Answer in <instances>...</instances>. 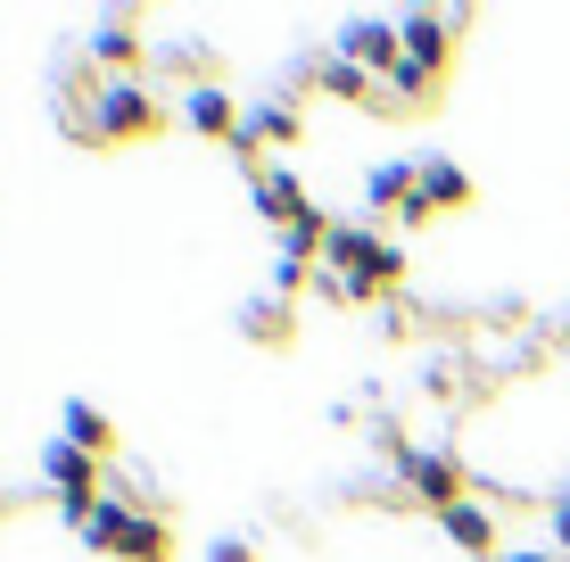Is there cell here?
<instances>
[{"label":"cell","mask_w":570,"mask_h":562,"mask_svg":"<svg viewBox=\"0 0 570 562\" xmlns=\"http://www.w3.org/2000/svg\"><path fill=\"white\" fill-rule=\"evenodd\" d=\"M75 530H83L100 554H125V562H166V521H149V513L116 505V496L83 505V513H75Z\"/></svg>","instance_id":"cell-1"},{"label":"cell","mask_w":570,"mask_h":562,"mask_svg":"<svg viewBox=\"0 0 570 562\" xmlns=\"http://www.w3.org/2000/svg\"><path fill=\"white\" fill-rule=\"evenodd\" d=\"M42 480L67 496V521L83 513V505H100V455L67 447V438H58V447H42Z\"/></svg>","instance_id":"cell-2"},{"label":"cell","mask_w":570,"mask_h":562,"mask_svg":"<svg viewBox=\"0 0 570 562\" xmlns=\"http://www.w3.org/2000/svg\"><path fill=\"white\" fill-rule=\"evenodd\" d=\"M340 58H356L364 75H397L405 67V26H389V17H356V26L340 33Z\"/></svg>","instance_id":"cell-3"},{"label":"cell","mask_w":570,"mask_h":562,"mask_svg":"<svg viewBox=\"0 0 570 562\" xmlns=\"http://www.w3.org/2000/svg\"><path fill=\"white\" fill-rule=\"evenodd\" d=\"M397 472H405V489H414L422 496V505H463V472H455V463H446V455H430V447H405L397 455Z\"/></svg>","instance_id":"cell-4"},{"label":"cell","mask_w":570,"mask_h":562,"mask_svg":"<svg viewBox=\"0 0 570 562\" xmlns=\"http://www.w3.org/2000/svg\"><path fill=\"white\" fill-rule=\"evenodd\" d=\"M471 199V174L463 166H446V158H430L414 166V199H405V224H430V207H463Z\"/></svg>","instance_id":"cell-5"},{"label":"cell","mask_w":570,"mask_h":562,"mask_svg":"<svg viewBox=\"0 0 570 562\" xmlns=\"http://www.w3.org/2000/svg\"><path fill=\"white\" fill-rule=\"evenodd\" d=\"M91 125H100L108 141H125V132H149V125H157V108H149L141 83H108L100 100H91Z\"/></svg>","instance_id":"cell-6"},{"label":"cell","mask_w":570,"mask_h":562,"mask_svg":"<svg viewBox=\"0 0 570 562\" xmlns=\"http://www.w3.org/2000/svg\"><path fill=\"white\" fill-rule=\"evenodd\" d=\"M257 207H265V216L273 224H298V216H314V199H306V183H298V174H289V166H257Z\"/></svg>","instance_id":"cell-7"},{"label":"cell","mask_w":570,"mask_h":562,"mask_svg":"<svg viewBox=\"0 0 570 562\" xmlns=\"http://www.w3.org/2000/svg\"><path fill=\"white\" fill-rule=\"evenodd\" d=\"M183 116L207 132V141H240V125H248V116L232 108V91H215V83H199V91H190V100H183Z\"/></svg>","instance_id":"cell-8"},{"label":"cell","mask_w":570,"mask_h":562,"mask_svg":"<svg viewBox=\"0 0 570 562\" xmlns=\"http://www.w3.org/2000/svg\"><path fill=\"white\" fill-rule=\"evenodd\" d=\"M439 530L455 538L463 554H488V546H497V513H488V505H471V496H463V505H446V513H439Z\"/></svg>","instance_id":"cell-9"},{"label":"cell","mask_w":570,"mask_h":562,"mask_svg":"<svg viewBox=\"0 0 570 562\" xmlns=\"http://www.w3.org/2000/svg\"><path fill=\"white\" fill-rule=\"evenodd\" d=\"M446 33H455V17H405V58H414V67H430V75H439L446 67Z\"/></svg>","instance_id":"cell-10"},{"label":"cell","mask_w":570,"mask_h":562,"mask_svg":"<svg viewBox=\"0 0 570 562\" xmlns=\"http://www.w3.org/2000/svg\"><path fill=\"white\" fill-rule=\"evenodd\" d=\"M67 447H83V455H108V447H116V431H108L100 405H83V397L67 405Z\"/></svg>","instance_id":"cell-11"},{"label":"cell","mask_w":570,"mask_h":562,"mask_svg":"<svg viewBox=\"0 0 570 562\" xmlns=\"http://www.w3.org/2000/svg\"><path fill=\"white\" fill-rule=\"evenodd\" d=\"M405 199H414V166H372L364 174V207H397L405 216Z\"/></svg>","instance_id":"cell-12"},{"label":"cell","mask_w":570,"mask_h":562,"mask_svg":"<svg viewBox=\"0 0 570 562\" xmlns=\"http://www.w3.org/2000/svg\"><path fill=\"white\" fill-rule=\"evenodd\" d=\"M298 132V108H282V100H265V108H248V125H240V141H289Z\"/></svg>","instance_id":"cell-13"},{"label":"cell","mask_w":570,"mask_h":562,"mask_svg":"<svg viewBox=\"0 0 570 562\" xmlns=\"http://www.w3.org/2000/svg\"><path fill=\"white\" fill-rule=\"evenodd\" d=\"M132 50H141V42H132V26H125V17H100V26H91V58H108V67H125Z\"/></svg>","instance_id":"cell-14"},{"label":"cell","mask_w":570,"mask_h":562,"mask_svg":"<svg viewBox=\"0 0 570 562\" xmlns=\"http://www.w3.org/2000/svg\"><path fill=\"white\" fill-rule=\"evenodd\" d=\"M364 83H372V75L356 67V58H331V67H323V91H331V100H364Z\"/></svg>","instance_id":"cell-15"},{"label":"cell","mask_w":570,"mask_h":562,"mask_svg":"<svg viewBox=\"0 0 570 562\" xmlns=\"http://www.w3.org/2000/svg\"><path fill=\"white\" fill-rule=\"evenodd\" d=\"M389 91H397V100H422V91H430V67H414V58H405V67L389 75Z\"/></svg>","instance_id":"cell-16"},{"label":"cell","mask_w":570,"mask_h":562,"mask_svg":"<svg viewBox=\"0 0 570 562\" xmlns=\"http://www.w3.org/2000/svg\"><path fill=\"white\" fill-rule=\"evenodd\" d=\"M248 332H257V339L282 332V298H257V306H248Z\"/></svg>","instance_id":"cell-17"},{"label":"cell","mask_w":570,"mask_h":562,"mask_svg":"<svg viewBox=\"0 0 570 562\" xmlns=\"http://www.w3.org/2000/svg\"><path fill=\"white\" fill-rule=\"evenodd\" d=\"M207 562H257V554H248L240 538H215V554H207Z\"/></svg>","instance_id":"cell-18"},{"label":"cell","mask_w":570,"mask_h":562,"mask_svg":"<svg viewBox=\"0 0 570 562\" xmlns=\"http://www.w3.org/2000/svg\"><path fill=\"white\" fill-rule=\"evenodd\" d=\"M554 538H562V554H570V496L554 505Z\"/></svg>","instance_id":"cell-19"},{"label":"cell","mask_w":570,"mask_h":562,"mask_svg":"<svg viewBox=\"0 0 570 562\" xmlns=\"http://www.w3.org/2000/svg\"><path fill=\"white\" fill-rule=\"evenodd\" d=\"M513 562H554V554H513Z\"/></svg>","instance_id":"cell-20"}]
</instances>
